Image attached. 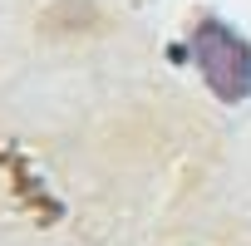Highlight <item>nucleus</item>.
Here are the masks:
<instances>
[{"mask_svg":"<svg viewBox=\"0 0 251 246\" xmlns=\"http://www.w3.org/2000/svg\"><path fill=\"white\" fill-rule=\"evenodd\" d=\"M192 59L207 79V89L222 98V103H241L251 98V45L222 25V20H202L192 30Z\"/></svg>","mask_w":251,"mask_h":246,"instance_id":"nucleus-1","label":"nucleus"}]
</instances>
